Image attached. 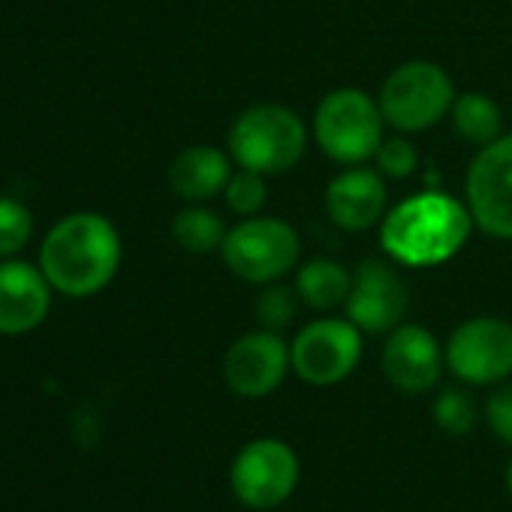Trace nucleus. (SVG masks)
Returning a JSON list of instances; mask_svg holds the SVG:
<instances>
[{
  "instance_id": "nucleus-23",
  "label": "nucleus",
  "mask_w": 512,
  "mask_h": 512,
  "mask_svg": "<svg viewBox=\"0 0 512 512\" xmlns=\"http://www.w3.org/2000/svg\"><path fill=\"white\" fill-rule=\"evenodd\" d=\"M299 314V293L290 287H269L256 299V320L260 329L269 332H284Z\"/></svg>"
},
{
  "instance_id": "nucleus-24",
  "label": "nucleus",
  "mask_w": 512,
  "mask_h": 512,
  "mask_svg": "<svg viewBox=\"0 0 512 512\" xmlns=\"http://www.w3.org/2000/svg\"><path fill=\"white\" fill-rule=\"evenodd\" d=\"M374 160H377V172H380L383 178L401 181V178L413 175V169H416V163H419V154H416V148H413V145L404 139V133H401V136H395V139H383V145L377 148Z\"/></svg>"
},
{
  "instance_id": "nucleus-21",
  "label": "nucleus",
  "mask_w": 512,
  "mask_h": 512,
  "mask_svg": "<svg viewBox=\"0 0 512 512\" xmlns=\"http://www.w3.org/2000/svg\"><path fill=\"white\" fill-rule=\"evenodd\" d=\"M223 196H226L229 211H235L241 217H256V214L263 211L266 196H269L266 175L263 172H253V169H238V172H232Z\"/></svg>"
},
{
  "instance_id": "nucleus-9",
  "label": "nucleus",
  "mask_w": 512,
  "mask_h": 512,
  "mask_svg": "<svg viewBox=\"0 0 512 512\" xmlns=\"http://www.w3.org/2000/svg\"><path fill=\"white\" fill-rule=\"evenodd\" d=\"M446 368L470 386H497L512 374V326L500 317H473L446 341Z\"/></svg>"
},
{
  "instance_id": "nucleus-18",
  "label": "nucleus",
  "mask_w": 512,
  "mask_h": 512,
  "mask_svg": "<svg viewBox=\"0 0 512 512\" xmlns=\"http://www.w3.org/2000/svg\"><path fill=\"white\" fill-rule=\"evenodd\" d=\"M452 124H455V133L470 142V145H491L494 139H500L503 133V115L497 109V103L479 91H467V94H458L455 103H452Z\"/></svg>"
},
{
  "instance_id": "nucleus-7",
  "label": "nucleus",
  "mask_w": 512,
  "mask_h": 512,
  "mask_svg": "<svg viewBox=\"0 0 512 512\" xmlns=\"http://www.w3.org/2000/svg\"><path fill=\"white\" fill-rule=\"evenodd\" d=\"M302 479L296 449L278 437H256L244 443L229 464V488L247 509L284 506Z\"/></svg>"
},
{
  "instance_id": "nucleus-19",
  "label": "nucleus",
  "mask_w": 512,
  "mask_h": 512,
  "mask_svg": "<svg viewBox=\"0 0 512 512\" xmlns=\"http://www.w3.org/2000/svg\"><path fill=\"white\" fill-rule=\"evenodd\" d=\"M226 226L217 211L205 208L202 202H193L190 208L178 211L172 220V235L187 253H211L220 250L226 241Z\"/></svg>"
},
{
  "instance_id": "nucleus-5",
  "label": "nucleus",
  "mask_w": 512,
  "mask_h": 512,
  "mask_svg": "<svg viewBox=\"0 0 512 512\" xmlns=\"http://www.w3.org/2000/svg\"><path fill=\"white\" fill-rule=\"evenodd\" d=\"M455 85L449 73L431 61H410L389 73L380 88V112L398 133H425L452 112Z\"/></svg>"
},
{
  "instance_id": "nucleus-4",
  "label": "nucleus",
  "mask_w": 512,
  "mask_h": 512,
  "mask_svg": "<svg viewBox=\"0 0 512 512\" xmlns=\"http://www.w3.org/2000/svg\"><path fill=\"white\" fill-rule=\"evenodd\" d=\"M386 118L380 103L359 88H338L326 94L314 112V136L323 154L335 163L359 166L383 145Z\"/></svg>"
},
{
  "instance_id": "nucleus-2",
  "label": "nucleus",
  "mask_w": 512,
  "mask_h": 512,
  "mask_svg": "<svg viewBox=\"0 0 512 512\" xmlns=\"http://www.w3.org/2000/svg\"><path fill=\"white\" fill-rule=\"evenodd\" d=\"M40 266L55 290L73 299L94 296L112 284L121 266L118 229L94 211L70 214L46 235Z\"/></svg>"
},
{
  "instance_id": "nucleus-22",
  "label": "nucleus",
  "mask_w": 512,
  "mask_h": 512,
  "mask_svg": "<svg viewBox=\"0 0 512 512\" xmlns=\"http://www.w3.org/2000/svg\"><path fill=\"white\" fill-rule=\"evenodd\" d=\"M34 232V217L31 211L10 196H0V256L19 253Z\"/></svg>"
},
{
  "instance_id": "nucleus-3",
  "label": "nucleus",
  "mask_w": 512,
  "mask_h": 512,
  "mask_svg": "<svg viewBox=\"0 0 512 512\" xmlns=\"http://www.w3.org/2000/svg\"><path fill=\"white\" fill-rule=\"evenodd\" d=\"M226 142L241 169L281 175L302 160L308 148V127L281 103H256L232 121Z\"/></svg>"
},
{
  "instance_id": "nucleus-15",
  "label": "nucleus",
  "mask_w": 512,
  "mask_h": 512,
  "mask_svg": "<svg viewBox=\"0 0 512 512\" xmlns=\"http://www.w3.org/2000/svg\"><path fill=\"white\" fill-rule=\"evenodd\" d=\"M52 305L49 278L31 263L0 266V335L34 332Z\"/></svg>"
},
{
  "instance_id": "nucleus-11",
  "label": "nucleus",
  "mask_w": 512,
  "mask_h": 512,
  "mask_svg": "<svg viewBox=\"0 0 512 512\" xmlns=\"http://www.w3.org/2000/svg\"><path fill=\"white\" fill-rule=\"evenodd\" d=\"M293 368L290 344L281 332H247L223 356V380L238 398L272 395Z\"/></svg>"
},
{
  "instance_id": "nucleus-26",
  "label": "nucleus",
  "mask_w": 512,
  "mask_h": 512,
  "mask_svg": "<svg viewBox=\"0 0 512 512\" xmlns=\"http://www.w3.org/2000/svg\"><path fill=\"white\" fill-rule=\"evenodd\" d=\"M506 488H509V497H512V458L506 464Z\"/></svg>"
},
{
  "instance_id": "nucleus-16",
  "label": "nucleus",
  "mask_w": 512,
  "mask_h": 512,
  "mask_svg": "<svg viewBox=\"0 0 512 512\" xmlns=\"http://www.w3.org/2000/svg\"><path fill=\"white\" fill-rule=\"evenodd\" d=\"M232 178L229 157L211 145L184 148L169 166V187L184 202H208L226 190Z\"/></svg>"
},
{
  "instance_id": "nucleus-20",
  "label": "nucleus",
  "mask_w": 512,
  "mask_h": 512,
  "mask_svg": "<svg viewBox=\"0 0 512 512\" xmlns=\"http://www.w3.org/2000/svg\"><path fill=\"white\" fill-rule=\"evenodd\" d=\"M431 416L437 422L440 431L452 434V437H464L476 428V419H479V410H476V401L467 389L461 386H449L443 389L434 404H431Z\"/></svg>"
},
{
  "instance_id": "nucleus-13",
  "label": "nucleus",
  "mask_w": 512,
  "mask_h": 512,
  "mask_svg": "<svg viewBox=\"0 0 512 512\" xmlns=\"http://www.w3.org/2000/svg\"><path fill=\"white\" fill-rule=\"evenodd\" d=\"M443 365V347L425 326L416 323H401L398 329H392L380 353V368L386 380L407 395L431 392L443 374Z\"/></svg>"
},
{
  "instance_id": "nucleus-6",
  "label": "nucleus",
  "mask_w": 512,
  "mask_h": 512,
  "mask_svg": "<svg viewBox=\"0 0 512 512\" xmlns=\"http://www.w3.org/2000/svg\"><path fill=\"white\" fill-rule=\"evenodd\" d=\"M229 272L247 284H275L299 263V235L281 217H244L220 247Z\"/></svg>"
},
{
  "instance_id": "nucleus-12",
  "label": "nucleus",
  "mask_w": 512,
  "mask_h": 512,
  "mask_svg": "<svg viewBox=\"0 0 512 512\" xmlns=\"http://www.w3.org/2000/svg\"><path fill=\"white\" fill-rule=\"evenodd\" d=\"M347 320L368 335H389L398 329L410 308L404 278L380 260H365L353 272V287L344 302Z\"/></svg>"
},
{
  "instance_id": "nucleus-14",
  "label": "nucleus",
  "mask_w": 512,
  "mask_h": 512,
  "mask_svg": "<svg viewBox=\"0 0 512 512\" xmlns=\"http://www.w3.org/2000/svg\"><path fill=\"white\" fill-rule=\"evenodd\" d=\"M326 211L332 223L347 232L371 229L386 217V178L365 166L335 175L326 190Z\"/></svg>"
},
{
  "instance_id": "nucleus-17",
  "label": "nucleus",
  "mask_w": 512,
  "mask_h": 512,
  "mask_svg": "<svg viewBox=\"0 0 512 512\" xmlns=\"http://www.w3.org/2000/svg\"><path fill=\"white\" fill-rule=\"evenodd\" d=\"M353 275L335 260H311L296 275L299 299L314 311H335L347 302Z\"/></svg>"
},
{
  "instance_id": "nucleus-1",
  "label": "nucleus",
  "mask_w": 512,
  "mask_h": 512,
  "mask_svg": "<svg viewBox=\"0 0 512 512\" xmlns=\"http://www.w3.org/2000/svg\"><path fill=\"white\" fill-rule=\"evenodd\" d=\"M473 229L467 205L449 193H416L380 220V244L395 263L410 269L440 266L464 247Z\"/></svg>"
},
{
  "instance_id": "nucleus-10",
  "label": "nucleus",
  "mask_w": 512,
  "mask_h": 512,
  "mask_svg": "<svg viewBox=\"0 0 512 512\" xmlns=\"http://www.w3.org/2000/svg\"><path fill=\"white\" fill-rule=\"evenodd\" d=\"M467 211L491 238L512 241V133L479 148L467 169Z\"/></svg>"
},
{
  "instance_id": "nucleus-25",
  "label": "nucleus",
  "mask_w": 512,
  "mask_h": 512,
  "mask_svg": "<svg viewBox=\"0 0 512 512\" xmlns=\"http://www.w3.org/2000/svg\"><path fill=\"white\" fill-rule=\"evenodd\" d=\"M485 419L491 434L512 446V383H497V389L485 398Z\"/></svg>"
},
{
  "instance_id": "nucleus-8",
  "label": "nucleus",
  "mask_w": 512,
  "mask_h": 512,
  "mask_svg": "<svg viewBox=\"0 0 512 512\" xmlns=\"http://www.w3.org/2000/svg\"><path fill=\"white\" fill-rule=\"evenodd\" d=\"M293 371L308 386H338L362 359V329L350 320L323 317L308 323L290 347Z\"/></svg>"
}]
</instances>
